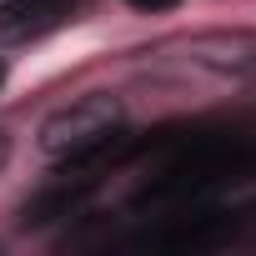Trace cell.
Listing matches in <instances>:
<instances>
[{
    "label": "cell",
    "instance_id": "obj_1",
    "mask_svg": "<svg viewBox=\"0 0 256 256\" xmlns=\"http://www.w3.org/2000/svg\"><path fill=\"white\" fill-rule=\"evenodd\" d=\"M120 126H126V106H120L116 96H106V90H90V96L60 106L56 116H46V126H40V151H46L50 161H66V156H80V151L100 146L106 136L120 131Z\"/></svg>",
    "mask_w": 256,
    "mask_h": 256
},
{
    "label": "cell",
    "instance_id": "obj_2",
    "mask_svg": "<svg viewBox=\"0 0 256 256\" xmlns=\"http://www.w3.org/2000/svg\"><path fill=\"white\" fill-rule=\"evenodd\" d=\"M241 231V221H236V211H176V216H166V226H156V231H146L136 246H146V251H211V246H226L231 236Z\"/></svg>",
    "mask_w": 256,
    "mask_h": 256
},
{
    "label": "cell",
    "instance_id": "obj_3",
    "mask_svg": "<svg viewBox=\"0 0 256 256\" xmlns=\"http://www.w3.org/2000/svg\"><path fill=\"white\" fill-rule=\"evenodd\" d=\"M90 0H0V46H26L70 26Z\"/></svg>",
    "mask_w": 256,
    "mask_h": 256
},
{
    "label": "cell",
    "instance_id": "obj_4",
    "mask_svg": "<svg viewBox=\"0 0 256 256\" xmlns=\"http://www.w3.org/2000/svg\"><path fill=\"white\" fill-rule=\"evenodd\" d=\"M191 60L236 80H256V30H206L191 46Z\"/></svg>",
    "mask_w": 256,
    "mask_h": 256
},
{
    "label": "cell",
    "instance_id": "obj_5",
    "mask_svg": "<svg viewBox=\"0 0 256 256\" xmlns=\"http://www.w3.org/2000/svg\"><path fill=\"white\" fill-rule=\"evenodd\" d=\"M96 186H100V181H90V176H70V171H60L50 186H40V191L26 201V211H20V226H50V221H66V216H76Z\"/></svg>",
    "mask_w": 256,
    "mask_h": 256
},
{
    "label": "cell",
    "instance_id": "obj_6",
    "mask_svg": "<svg viewBox=\"0 0 256 256\" xmlns=\"http://www.w3.org/2000/svg\"><path fill=\"white\" fill-rule=\"evenodd\" d=\"M126 6H131V10H146V16H151V10H176L181 0H126Z\"/></svg>",
    "mask_w": 256,
    "mask_h": 256
},
{
    "label": "cell",
    "instance_id": "obj_7",
    "mask_svg": "<svg viewBox=\"0 0 256 256\" xmlns=\"http://www.w3.org/2000/svg\"><path fill=\"white\" fill-rule=\"evenodd\" d=\"M6 161H10V136L0 131V171H6Z\"/></svg>",
    "mask_w": 256,
    "mask_h": 256
},
{
    "label": "cell",
    "instance_id": "obj_8",
    "mask_svg": "<svg viewBox=\"0 0 256 256\" xmlns=\"http://www.w3.org/2000/svg\"><path fill=\"white\" fill-rule=\"evenodd\" d=\"M0 86H6V60H0Z\"/></svg>",
    "mask_w": 256,
    "mask_h": 256
}]
</instances>
